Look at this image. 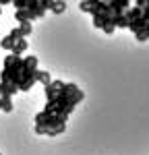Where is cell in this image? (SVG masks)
Masks as SVG:
<instances>
[{"mask_svg": "<svg viewBox=\"0 0 149 155\" xmlns=\"http://www.w3.org/2000/svg\"><path fill=\"white\" fill-rule=\"evenodd\" d=\"M19 31H21V35L27 37L29 33H31V23L29 21H25V23H21V27H19Z\"/></svg>", "mask_w": 149, "mask_h": 155, "instance_id": "obj_7", "label": "cell"}, {"mask_svg": "<svg viewBox=\"0 0 149 155\" xmlns=\"http://www.w3.org/2000/svg\"><path fill=\"white\" fill-rule=\"evenodd\" d=\"M21 31H19V29H12L11 33H8V35L4 37V39H0V48H4V50H11L12 52V48H15V44H17V41H19V39H21Z\"/></svg>", "mask_w": 149, "mask_h": 155, "instance_id": "obj_1", "label": "cell"}, {"mask_svg": "<svg viewBox=\"0 0 149 155\" xmlns=\"http://www.w3.org/2000/svg\"><path fill=\"white\" fill-rule=\"evenodd\" d=\"M15 17H17V21H19V23H25V21H33V19H31V15H29V11H27V8H19Z\"/></svg>", "mask_w": 149, "mask_h": 155, "instance_id": "obj_4", "label": "cell"}, {"mask_svg": "<svg viewBox=\"0 0 149 155\" xmlns=\"http://www.w3.org/2000/svg\"><path fill=\"white\" fill-rule=\"evenodd\" d=\"M35 79H37V81H39V83H41V85H44V87H46V85H50V83H52V77H50V72H46V71H37Z\"/></svg>", "mask_w": 149, "mask_h": 155, "instance_id": "obj_3", "label": "cell"}, {"mask_svg": "<svg viewBox=\"0 0 149 155\" xmlns=\"http://www.w3.org/2000/svg\"><path fill=\"white\" fill-rule=\"evenodd\" d=\"M0 15H2V8H0Z\"/></svg>", "mask_w": 149, "mask_h": 155, "instance_id": "obj_9", "label": "cell"}, {"mask_svg": "<svg viewBox=\"0 0 149 155\" xmlns=\"http://www.w3.org/2000/svg\"><path fill=\"white\" fill-rule=\"evenodd\" d=\"M137 35V39L139 41H145V39H149V27H145L143 31H139V33H135Z\"/></svg>", "mask_w": 149, "mask_h": 155, "instance_id": "obj_8", "label": "cell"}, {"mask_svg": "<svg viewBox=\"0 0 149 155\" xmlns=\"http://www.w3.org/2000/svg\"><path fill=\"white\" fill-rule=\"evenodd\" d=\"M25 50H27V39H25V37H21V39L15 44V48H12V54H19V56H21Z\"/></svg>", "mask_w": 149, "mask_h": 155, "instance_id": "obj_5", "label": "cell"}, {"mask_svg": "<svg viewBox=\"0 0 149 155\" xmlns=\"http://www.w3.org/2000/svg\"><path fill=\"white\" fill-rule=\"evenodd\" d=\"M0 110H2V112H6V114H11V112H12V99L8 95L0 97Z\"/></svg>", "mask_w": 149, "mask_h": 155, "instance_id": "obj_2", "label": "cell"}, {"mask_svg": "<svg viewBox=\"0 0 149 155\" xmlns=\"http://www.w3.org/2000/svg\"><path fill=\"white\" fill-rule=\"evenodd\" d=\"M50 8L54 12H64L66 11V4H64L62 0H52V2H50Z\"/></svg>", "mask_w": 149, "mask_h": 155, "instance_id": "obj_6", "label": "cell"}]
</instances>
